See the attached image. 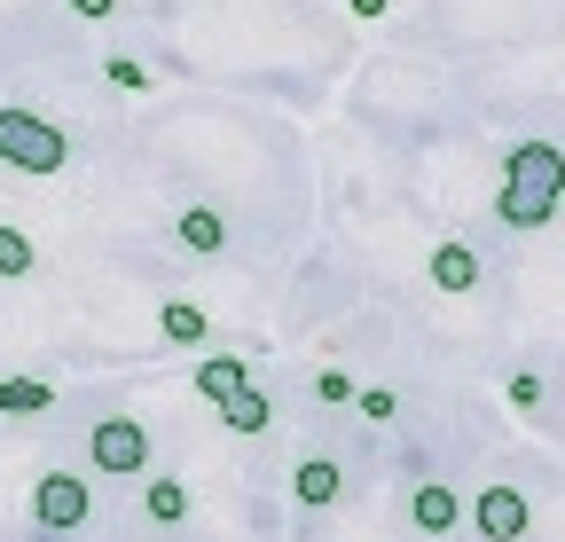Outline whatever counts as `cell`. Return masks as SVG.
<instances>
[{
    "label": "cell",
    "mask_w": 565,
    "mask_h": 542,
    "mask_svg": "<svg viewBox=\"0 0 565 542\" xmlns=\"http://www.w3.org/2000/svg\"><path fill=\"white\" fill-rule=\"evenodd\" d=\"M252 385V362H236V354H204L196 362V393L204 401H228V393H244Z\"/></svg>",
    "instance_id": "cell-8"
},
{
    "label": "cell",
    "mask_w": 565,
    "mask_h": 542,
    "mask_svg": "<svg viewBox=\"0 0 565 542\" xmlns=\"http://www.w3.org/2000/svg\"><path fill=\"white\" fill-rule=\"evenodd\" d=\"M141 503H150L158 527H181V519H189V488H181V480H150V488H141Z\"/></svg>",
    "instance_id": "cell-14"
},
{
    "label": "cell",
    "mask_w": 565,
    "mask_h": 542,
    "mask_svg": "<svg viewBox=\"0 0 565 542\" xmlns=\"http://www.w3.org/2000/svg\"><path fill=\"white\" fill-rule=\"evenodd\" d=\"M471 519H479V534H487V542H519V534L534 527V511H526V496H519V488H479Z\"/></svg>",
    "instance_id": "cell-5"
},
{
    "label": "cell",
    "mask_w": 565,
    "mask_h": 542,
    "mask_svg": "<svg viewBox=\"0 0 565 542\" xmlns=\"http://www.w3.org/2000/svg\"><path fill=\"white\" fill-rule=\"evenodd\" d=\"M158 330L173 338V347H196V338H204V307H189V299H166V307H158Z\"/></svg>",
    "instance_id": "cell-13"
},
{
    "label": "cell",
    "mask_w": 565,
    "mask_h": 542,
    "mask_svg": "<svg viewBox=\"0 0 565 542\" xmlns=\"http://www.w3.org/2000/svg\"><path fill=\"white\" fill-rule=\"evenodd\" d=\"M71 142H63V126L40 118V110H0V166H17V173H63Z\"/></svg>",
    "instance_id": "cell-2"
},
{
    "label": "cell",
    "mask_w": 565,
    "mask_h": 542,
    "mask_svg": "<svg viewBox=\"0 0 565 542\" xmlns=\"http://www.w3.org/2000/svg\"><path fill=\"white\" fill-rule=\"evenodd\" d=\"M557 196H565V150L557 142H519L511 166H503V196H494L503 229H550Z\"/></svg>",
    "instance_id": "cell-1"
},
{
    "label": "cell",
    "mask_w": 565,
    "mask_h": 542,
    "mask_svg": "<svg viewBox=\"0 0 565 542\" xmlns=\"http://www.w3.org/2000/svg\"><path fill=\"white\" fill-rule=\"evenodd\" d=\"M408 519H416V534H456L463 503H456V488H440V480H424V488L408 496Z\"/></svg>",
    "instance_id": "cell-6"
},
{
    "label": "cell",
    "mask_w": 565,
    "mask_h": 542,
    "mask_svg": "<svg viewBox=\"0 0 565 542\" xmlns=\"http://www.w3.org/2000/svg\"><path fill=\"white\" fill-rule=\"evenodd\" d=\"M353 401H362V417H377V425H393V410H401V401H393L385 385H362V393H353Z\"/></svg>",
    "instance_id": "cell-18"
},
{
    "label": "cell",
    "mask_w": 565,
    "mask_h": 542,
    "mask_svg": "<svg viewBox=\"0 0 565 542\" xmlns=\"http://www.w3.org/2000/svg\"><path fill=\"white\" fill-rule=\"evenodd\" d=\"M433 284L440 291H471L479 284V252L471 244H433Z\"/></svg>",
    "instance_id": "cell-10"
},
{
    "label": "cell",
    "mask_w": 565,
    "mask_h": 542,
    "mask_svg": "<svg viewBox=\"0 0 565 542\" xmlns=\"http://www.w3.org/2000/svg\"><path fill=\"white\" fill-rule=\"evenodd\" d=\"M71 9H79V17H110V9H118V0H71Z\"/></svg>",
    "instance_id": "cell-20"
},
{
    "label": "cell",
    "mask_w": 565,
    "mask_h": 542,
    "mask_svg": "<svg viewBox=\"0 0 565 542\" xmlns=\"http://www.w3.org/2000/svg\"><path fill=\"white\" fill-rule=\"evenodd\" d=\"M87 456H95V471H110V480H134V471L150 464V433H141L134 417H103L87 433Z\"/></svg>",
    "instance_id": "cell-3"
},
{
    "label": "cell",
    "mask_w": 565,
    "mask_h": 542,
    "mask_svg": "<svg viewBox=\"0 0 565 542\" xmlns=\"http://www.w3.org/2000/svg\"><path fill=\"white\" fill-rule=\"evenodd\" d=\"M40 410H55L47 378H0V417H40Z\"/></svg>",
    "instance_id": "cell-11"
},
{
    "label": "cell",
    "mask_w": 565,
    "mask_h": 542,
    "mask_svg": "<svg viewBox=\"0 0 565 542\" xmlns=\"http://www.w3.org/2000/svg\"><path fill=\"white\" fill-rule=\"evenodd\" d=\"M173 244L204 259V252H221V244H228V221L212 213V205H196V213H181V221H173Z\"/></svg>",
    "instance_id": "cell-9"
},
{
    "label": "cell",
    "mask_w": 565,
    "mask_h": 542,
    "mask_svg": "<svg viewBox=\"0 0 565 542\" xmlns=\"http://www.w3.org/2000/svg\"><path fill=\"white\" fill-rule=\"evenodd\" d=\"M511 410H542V378L534 370H511Z\"/></svg>",
    "instance_id": "cell-19"
},
{
    "label": "cell",
    "mask_w": 565,
    "mask_h": 542,
    "mask_svg": "<svg viewBox=\"0 0 565 542\" xmlns=\"http://www.w3.org/2000/svg\"><path fill=\"white\" fill-rule=\"evenodd\" d=\"M103 72H110V87H134V95H141V87H150V72H141V63H134V55H110V63H103Z\"/></svg>",
    "instance_id": "cell-17"
},
{
    "label": "cell",
    "mask_w": 565,
    "mask_h": 542,
    "mask_svg": "<svg viewBox=\"0 0 565 542\" xmlns=\"http://www.w3.org/2000/svg\"><path fill=\"white\" fill-rule=\"evenodd\" d=\"M221 417H228V433H267V425H275V410H267V393H259V385L228 393V401H221Z\"/></svg>",
    "instance_id": "cell-12"
},
{
    "label": "cell",
    "mask_w": 565,
    "mask_h": 542,
    "mask_svg": "<svg viewBox=\"0 0 565 542\" xmlns=\"http://www.w3.org/2000/svg\"><path fill=\"white\" fill-rule=\"evenodd\" d=\"M338 488H345V471H338L330 456H307V464L291 471V496H299L307 511H322V503H338Z\"/></svg>",
    "instance_id": "cell-7"
},
{
    "label": "cell",
    "mask_w": 565,
    "mask_h": 542,
    "mask_svg": "<svg viewBox=\"0 0 565 542\" xmlns=\"http://www.w3.org/2000/svg\"><path fill=\"white\" fill-rule=\"evenodd\" d=\"M353 393H362V385H353L345 370H322V378H315V401H330V410H338V401H353Z\"/></svg>",
    "instance_id": "cell-16"
},
{
    "label": "cell",
    "mask_w": 565,
    "mask_h": 542,
    "mask_svg": "<svg viewBox=\"0 0 565 542\" xmlns=\"http://www.w3.org/2000/svg\"><path fill=\"white\" fill-rule=\"evenodd\" d=\"M95 511V496H87V480H71V471H47V480L32 488V519L47 527V534H71Z\"/></svg>",
    "instance_id": "cell-4"
},
{
    "label": "cell",
    "mask_w": 565,
    "mask_h": 542,
    "mask_svg": "<svg viewBox=\"0 0 565 542\" xmlns=\"http://www.w3.org/2000/svg\"><path fill=\"white\" fill-rule=\"evenodd\" d=\"M32 259H40V252H32L24 229H0V276H32Z\"/></svg>",
    "instance_id": "cell-15"
}]
</instances>
